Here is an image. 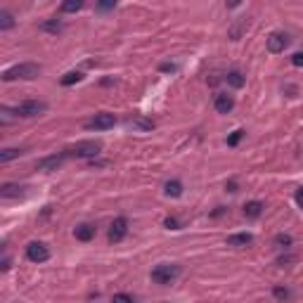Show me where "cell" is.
Here are the masks:
<instances>
[{
    "label": "cell",
    "mask_w": 303,
    "mask_h": 303,
    "mask_svg": "<svg viewBox=\"0 0 303 303\" xmlns=\"http://www.w3.org/2000/svg\"><path fill=\"white\" fill-rule=\"evenodd\" d=\"M10 268V258H3V263H0V270H7Z\"/></svg>",
    "instance_id": "836d02e7"
},
{
    "label": "cell",
    "mask_w": 303,
    "mask_h": 303,
    "mask_svg": "<svg viewBox=\"0 0 303 303\" xmlns=\"http://www.w3.org/2000/svg\"><path fill=\"white\" fill-rule=\"evenodd\" d=\"M100 152H102V142H97V140H83V142H76V145L67 147L64 154L67 157H76V159H95Z\"/></svg>",
    "instance_id": "3957f363"
},
{
    "label": "cell",
    "mask_w": 303,
    "mask_h": 303,
    "mask_svg": "<svg viewBox=\"0 0 303 303\" xmlns=\"http://www.w3.org/2000/svg\"><path fill=\"white\" fill-rule=\"evenodd\" d=\"M296 201H298V206L303 208V187H298L296 190Z\"/></svg>",
    "instance_id": "1f68e13d"
},
{
    "label": "cell",
    "mask_w": 303,
    "mask_h": 303,
    "mask_svg": "<svg viewBox=\"0 0 303 303\" xmlns=\"http://www.w3.org/2000/svg\"><path fill=\"white\" fill-rule=\"evenodd\" d=\"M249 244H254V234H251V232H239V234L227 237V247L244 249V247H249Z\"/></svg>",
    "instance_id": "7c38bea8"
},
{
    "label": "cell",
    "mask_w": 303,
    "mask_h": 303,
    "mask_svg": "<svg viewBox=\"0 0 303 303\" xmlns=\"http://www.w3.org/2000/svg\"><path fill=\"white\" fill-rule=\"evenodd\" d=\"M149 277L152 282L159 284V287H171L180 277V265H175V263H159V265L152 268Z\"/></svg>",
    "instance_id": "7a4b0ae2"
},
{
    "label": "cell",
    "mask_w": 303,
    "mask_h": 303,
    "mask_svg": "<svg viewBox=\"0 0 303 303\" xmlns=\"http://www.w3.org/2000/svg\"><path fill=\"white\" fill-rule=\"evenodd\" d=\"M272 296L280 298V301H284V298H289V289H284V287H275V289H272Z\"/></svg>",
    "instance_id": "484cf974"
},
{
    "label": "cell",
    "mask_w": 303,
    "mask_h": 303,
    "mask_svg": "<svg viewBox=\"0 0 303 303\" xmlns=\"http://www.w3.org/2000/svg\"><path fill=\"white\" fill-rule=\"evenodd\" d=\"M289 34H284V31H272V34L265 38V48H268V52H272V55H280V52H284V50L289 48Z\"/></svg>",
    "instance_id": "5b68a950"
},
{
    "label": "cell",
    "mask_w": 303,
    "mask_h": 303,
    "mask_svg": "<svg viewBox=\"0 0 303 303\" xmlns=\"http://www.w3.org/2000/svg\"><path fill=\"white\" fill-rule=\"evenodd\" d=\"M164 192H166V197H173V199H175V197L183 194V183H180V180H168L164 185Z\"/></svg>",
    "instance_id": "e0dca14e"
},
{
    "label": "cell",
    "mask_w": 303,
    "mask_h": 303,
    "mask_svg": "<svg viewBox=\"0 0 303 303\" xmlns=\"http://www.w3.org/2000/svg\"><path fill=\"white\" fill-rule=\"evenodd\" d=\"M24 152L17 149V147H7V149L0 152V164H7V161H12V159H19Z\"/></svg>",
    "instance_id": "ac0fdd59"
},
{
    "label": "cell",
    "mask_w": 303,
    "mask_h": 303,
    "mask_svg": "<svg viewBox=\"0 0 303 303\" xmlns=\"http://www.w3.org/2000/svg\"><path fill=\"white\" fill-rule=\"evenodd\" d=\"M291 244H294L291 234H277V237H275V247H277V249H284V251H287Z\"/></svg>",
    "instance_id": "603a6c76"
},
{
    "label": "cell",
    "mask_w": 303,
    "mask_h": 303,
    "mask_svg": "<svg viewBox=\"0 0 303 303\" xmlns=\"http://www.w3.org/2000/svg\"><path fill=\"white\" fill-rule=\"evenodd\" d=\"M114 301H128V303H133V301H135V296H133V294H114Z\"/></svg>",
    "instance_id": "83f0119b"
},
{
    "label": "cell",
    "mask_w": 303,
    "mask_h": 303,
    "mask_svg": "<svg viewBox=\"0 0 303 303\" xmlns=\"http://www.w3.org/2000/svg\"><path fill=\"white\" fill-rule=\"evenodd\" d=\"M74 237L78 241H90L93 237H95V227L88 225V223H81V225L74 227Z\"/></svg>",
    "instance_id": "5bb4252c"
},
{
    "label": "cell",
    "mask_w": 303,
    "mask_h": 303,
    "mask_svg": "<svg viewBox=\"0 0 303 303\" xmlns=\"http://www.w3.org/2000/svg\"><path fill=\"white\" fill-rule=\"evenodd\" d=\"M41 31H48V34H59V31H62V21H57V19L43 21V24H41Z\"/></svg>",
    "instance_id": "7402d4cb"
},
{
    "label": "cell",
    "mask_w": 303,
    "mask_h": 303,
    "mask_svg": "<svg viewBox=\"0 0 303 303\" xmlns=\"http://www.w3.org/2000/svg\"><path fill=\"white\" fill-rule=\"evenodd\" d=\"M41 71H43L41 64L21 62V64H14V67L3 71V81H17V78H21V81H34V78L41 76Z\"/></svg>",
    "instance_id": "6da1fadb"
},
{
    "label": "cell",
    "mask_w": 303,
    "mask_h": 303,
    "mask_svg": "<svg viewBox=\"0 0 303 303\" xmlns=\"http://www.w3.org/2000/svg\"><path fill=\"white\" fill-rule=\"evenodd\" d=\"M214 107H216V111L218 114H230L232 111V107H234V100L227 93H218L216 95V100H214Z\"/></svg>",
    "instance_id": "8fae6325"
},
{
    "label": "cell",
    "mask_w": 303,
    "mask_h": 303,
    "mask_svg": "<svg viewBox=\"0 0 303 303\" xmlns=\"http://www.w3.org/2000/svg\"><path fill=\"white\" fill-rule=\"evenodd\" d=\"M225 5L230 7V10H234V7H239V5H241V0H225Z\"/></svg>",
    "instance_id": "4dcf8cb0"
},
{
    "label": "cell",
    "mask_w": 303,
    "mask_h": 303,
    "mask_svg": "<svg viewBox=\"0 0 303 303\" xmlns=\"http://www.w3.org/2000/svg\"><path fill=\"white\" fill-rule=\"evenodd\" d=\"M26 258L31 263H45L50 258V249L43 241H31L26 247Z\"/></svg>",
    "instance_id": "52a82bcc"
},
{
    "label": "cell",
    "mask_w": 303,
    "mask_h": 303,
    "mask_svg": "<svg viewBox=\"0 0 303 303\" xmlns=\"http://www.w3.org/2000/svg\"><path fill=\"white\" fill-rule=\"evenodd\" d=\"M164 225L168 227V230H178V227H180V223H178V218H173V216H168V218H166V221H164Z\"/></svg>",
    "instance_id": "4316f807"
},
{
    "label": "cell",
    "mask_w": 303,
    "mask_h": 303,
    "mask_svg": "<svg viewBox=\"0 0 303 303\" xmlns=\"http://www.w3.org/2000/svg\"><path fill=\"white\" fill-rule=\"evenodd\" d=\"M114 124H116V116H114V114L100 111V114H95L90 121H85V128H88V131H107V128H114Z\"/></svg>",
    "instance_id": "8992f818"
},
{
    "label": "cell",
    "mask_w": 303,
    "mask_h": 303,
    "mask_svg": "<svg viewBox=\"0 0 303 303\" xmlns=\"http://www.w3.org/2000/svg\"><path fill=\"white\" fill-rule=\"evenodd\" d=\"M126 126H128V128H133V131L147 133V131H152V128H154V121H152V118L140 116V114H135V116H131L128 121H126Z\"/></svg>",
    "instance_id": "30bf717a"
},
{
    "label": "cell",
    "mask_w": 303,
    "mask_h": 303,
    "mask_svg": "<svg viewBox=\"0 0 303 303\" xmlns=\"http://www.w3.org/2000/svg\"><path fill=\"white\" fill-rule=\"evenodd\" d=\"M244 138V131H234L230 138H227V145L230 147H234V145H239V140Z\"/></svg>",
    "instance_id": "d4e9b609"
},
{
    "label": "cell",
    "mask_w": 303,
    "mask_h": 303,
    "mask_svg": "<svg viewBox=\"0 0 303 303\" xmlns=\"http://www.w3.org/2000/svg\"><path fill=\"white\" fill-rule=\"evenodd\" d=\"M128 234V221H126L124 216H118V218H114V223L109 225V241H121Z\"/></svg>",
    "instance_id": "ba28073f"
},
{
    "label": "cell",
    "mask_w": 303,
    "mask_h": 303,
    "mask_svg": "<svg viewBox=\"0 0 303 303\" xmlns=\"http://www.w3.org/2000/svg\"><path fill=\"white\" fill-rule=\"evenodd\" d=\"M291 64L294 67H303V52H294L291 55Z\"/></svg>",
    "instance_id": "f1b7e54d"
},
{
    "label": "cell",
    "mask_w": 303,
    "mask_h": 303,
    "mask_svg": "<svg viewBox=\"0 0 303 303\" xmlns=\"http://www.w3.org/2000/svg\"><path fill=\"white\" fill-rule=\"evenodd\" d=\"M24 185H14V183H5V185L0 187V197H5V199H14V197H24Z\"/></svg>",
    "instance_id": "4fadbf2b"
},
{
    "label": "cell",
    "mask_w": 303,
    "mask_h": 303,
    "mask_svg": "<svg viewBox=\"0 0 303 303\" xmlns=\"http://www.w3.org/2000/svg\"><path fill=\"white\" fill-rule=\"evenodd\" d=\"M225 81H227V85H232V88L239 90V88H244L247 78H244V74H241V71H227Z\"/></svg>",
    "instance_id": "2e32d148"
},
{
    "label": "cell",
    "mask_w": 303,
    "mask_h": 303,
    "mask_svg": "<svg viewBox=\"0 0 303 303\" xmlns=\"http://www.w3.org/2000/svg\"><path fill=\"white\" fill-rule=\"evenodd\" d=\"M225 190H227V192H237V183H234V180H230V183L225 185Z\"/></svg>",
    "instance_id": "d6a6232c"
},
{
    "label": "cell",
    "mask_w": 303,
    "mask_h": 303,
    "mask_svg": "<svg viewBox=\"0 0 303 303\" xmlns=\"http://www.w3.org/2000/svg\"><path fill=\"white\" fill-rule=\"evenodd\" d=\"M263 208H265V206H263V201H258V199L247 201V204H244V216L254 221V218H258V216L263 214Z\"/></svg>",
    "instance_id": "9a60e30c"
},
{
    "label": "cell",
    "mask_w": 303,
    "mask_h": 303,
    "mask_svg": "<svg viewBox=\"0 0 303 303\" xmlns=\"http://www.w3.org/2000/svg\"><path fill=\"white\" fill-rule=\"evenodd\" d=\"M48 111V104L41 102V100H26V102H21L19 107H14V116L17 118H36L45 114Z\"/></svg>",
    "instance_id": "277c9868"
},
{
    "label": "cell",
    "mask_w": 303,
    "mask_h": 303,
    "mask_svg": "<svg viewBox=\"0 0 303 303\" xmlns=\"http://www.w3.org/2000/svg\"><path fill=\"white\" fill-rule=\"evenodd\" d=\"M83 7V0H64L62 3V12L64 14H74Z\"/></svg>",
    "instance_id": "ffe728a7"
},
{
    "label": "cell",
    "mask_w": 303,
    "mask_h": 303,
    "mask_svg": "<svg viewBox=\"0 0 303 303\" xmlns=\"http://www.w3.org/2000/svg\"><path fill=\"white\" fill-rule=\"evenodd\" d=\"M12 26H14V17H12V12L3 10V12H0V31H10Z\"/></svg>",
    "instance_id": "d6986e66"
},
{
    "label": "cell",
    "mask_w": 303,
    "mask_h": 303,
    "mask_svg": "<svg viewBox=\"0 0 303 303\" xmlns=\"http://www.w3.org/2000/svg\"><path fill=\"white\" fill-rule=\"evenodd\" d=\"M116 7V0H97V10H102V12H109Z\"/></svg>",
    "instance_id": "cb8c5ba5"
},
{
    "label": "cell",
    "mask_w": 303,
    "mask_h": 303,
    "mask_svg": "<svg viewBox=\"0 0 303 303\" xmlns=\"http://www.w3.org/2000/svg\"><path fill=\"white\" fill-rule=\"evenodd\" d=\"M175 69H178L175 64H161V71H166V74H173Z\"/></svg>",
    "instance_id": "f546056e"
},
{
    "label": "cell",
    "mask_w": 303,
    "mask_h": 303,
    "mask_svg": "<svg viewBox=\"0 0 303 303\" xmlns=\"http://www.w3.org/2000/svg\"><path fill=\"white\" fill-rule=\"evenodd\" d=\"M78 81H83L81 71H69V74H64L62 78H59V83H62V85H74V83H78Z\"/></svg>",
    "instance_id": "44dd1931"
},
{
    "label": "cell",
    "mask_w": 303,
    "mask_h": 303,
    "mask_svg": "<svg viewBox=\"0 0 303 303\" xmlns=\"http://www.w3.org/2000/svg\"><path fill=\"white\" fill-rule=\"evenodd\" d=\"M64 157H67V154H52V157L38 159L36 168H38V171H43V173H52V171H57V168L64 164Z\"/></svg>",
    "instance_id": "9c48e42d"
}]
</instances>
